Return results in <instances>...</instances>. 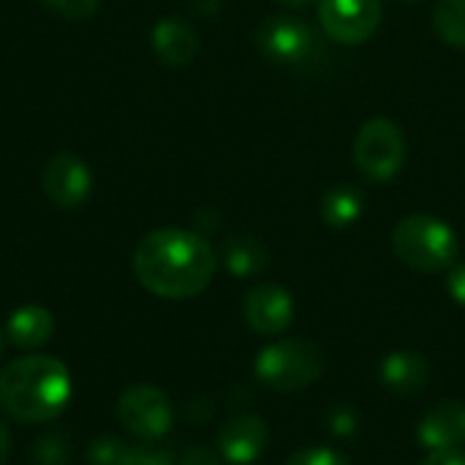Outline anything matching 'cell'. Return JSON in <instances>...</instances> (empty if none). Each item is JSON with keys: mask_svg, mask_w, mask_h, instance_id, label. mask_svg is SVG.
Listing matches in <instances>:
<instances>
[{"mask_svg": "<svg viewBox=\"0 0 465 465\" xmlns=\"http://www.w3.org/2000/svg\"><path fill=\"white\" fill-rule=\"evenodd\" d=\"M281 5H286V8H308V5H313V3H319V0H278Z\"/></svg>", "mask_w": 465, "mask_h": 465, "instance_id": "cell-29", "label": "cell"}, {"mask_svg": "<svg viewBox=\"0 0 465 465\" xmlns=\"http://www.w3.org/2000/svg\"><path fill=\"white\" fill-rule=\"evenodd\" d=\"M153 49L163 65L183 68L193 60V54L199 49V38L188 22H183L177 16H166V19L155 22V27H153Z\"/></svg>", "mask_w": 465, "mask_h": 465, "instance_id": "cell-14", "label": "cell"}, {"mask_svg": "<svg viewBox=\"0 0 465 465\" xmlns=\"http://www.w3.org/2000/svg\"><path fill=\"white\" fill-rule=\"evenodd\" d=\"M256 49L267 63L283 65V68H300L319 57V35L316 30L292 14L270 16L256 30Z\"/></svg>", "mask_w": 465, "mask_h": 465, "instance_id": "cell-6", "label": "cell"}, {"mask_svg": "<svg viewBox=\"0 0 465 465\" xmlns=\"http://www.w3.org/2000/svg\"><path fill=\"white\" fill-rule=\"evenodd\" d=\"M286 465H351V460L341 452V450H332V447H302L297 450Z\"/></svg>", "mask_w": 465, "mask_h": 465, "instance_id": "cell-19", "label": "cell"}, {"mask_svg": "<svg viewBox=\"0 0 465 465\" xmlns=\"http://www.w3.org/2000/svg\"><path fill=\"white\" fill-rule=\"evenodd\" d=\"M41 188L52 204L74 210L87 202L93 191V172L74 153H54L41 172Z\"/></svg>", "mask_w": 465, "mask_h": 465, "instance_id": "cell-9", "label": "cell"}, {"mask_svg": "<svg viewBox=\"0 0 465 465\" xmlns=\"http://www.w3.org/2000/svg\"><path fill=\"white\" fill-rule=\"evenodd\" d=\"M128 465H174L166 452H147V450H131Z\"/></svg>", "mask_w": 465, "mask_h": 465, "instance_id": "cell-25", "label": "cell"}, {"mask_svg": "<svg viewBox=\"0 0 465 465\" xmlns=\"http://www.w3.org/2000/svg\"><path fill=\"white\" fill-rule=\"evenodd\" d=\"M379 379L395 395H417L420 390H425L430 379V365L422 354L401 349L381 360Z\"/></svg>", "mask_w": 465, "mask_h": 465, "instance_id": "cell-13", "label": "cell"}, {"mask_svg": "<svg viewBox=\"0 0 465 465\" xmlns=\"http://www.w3.org/2000/svg\"><path fill=\"white\" fill-rule=\"evenodd\" d=\"M354 163L373 183L392 180L406 163L403 128L387 117L368 120L354 139Z\"/></svg>", "mask_w": 465, "mask_h": 465, "instance_id": "cell-5", "label": "cell"}, {"mask_svg": "<svg viewBox=\"0 0 465 465\" xmlns=\"http://www.w3.org/2000/svg\"><path fill=\"white\" fill-rule=\"evenodd\" d=\"M362 193L351 185L330 188L322 196V221L332 229H346L360 221L362 215Z\"/></svg>", "mask_w": 465, "mask_h": 465, "instance_id": "cell-17", "label": "cell"}, {"mask_svg": "<svg viewBox=\"0 0 465 465\" xmlns=\"http://www.w3.org/2000/svg\"><path fill=\"white\" fill-rule=\"evenodd\" d=\"M71 401L68 368L46 354H30L0 371V409L25 425L49 422Z\"/></svg>", "mask_w": 465, "mask_h": 465, "instance_id": "cell-2", "label": "cell"}, {"mask_svg": "<svg viewBox=\"0 0 465 465\" xmlns=\"http://www.w3.org/2000/svg\"><path fill=\"white\" fill-rule=\"evenodd\" d=\"M439 38L455 49H465V0H439L433 11Z\"/></svg>", "mask_w": 465, "mask_h": 465, "instance_id": "cell-18", "label": "cell"}, {"mask_svg": "<svg viewBox=\"0 0 465 465\" xmlns=\"http://www.w3.org/2000/svg\"><path fill=\"white\" fill-rule=\"evenodd\" d=\"M218 452L226 463L253 465L270 444V428L262 417L242 414L221 425L218 430Z\"/></svg>", "mask_w": 465, "mask_h": 465, "instance_id": "cell-11", "label": "cell"}, {"mask_svg": "<svg viewBox=\"0 0 465 465\" xmlns=\"http://www.w3.org/2000/svg\"><path fill=\"white\" fill-rule=\"evenodd\" d=\"M8 455H11V433H8V428L0 422V465L8 463Z\"/></svg>", "mask_w": 465, "mask_h": 465, "instance_id": "cell-28", "label": "cell"}, {"mask_svg": "<svg viewBox=\"0 0 465 465\" xmlns=\"http://www.w3.org/2000/svg\"><path fill=\"white\" fill-rule=\"evenodd\" d=\"M223 262L229 267L232 275L237 278H251L259 275L267 262H270V251L262 240L251 237V234H234L223 242Z\"/></svg>", "mask_w": 465, "mask_h": 465, "instance_id": "cell-16", "label": "cell"}, {"mask_svg": "<svg viewBox=\"0 0 465 465\" xmlns=\"http://www.w3.org/2000/svg\"><path fill=\"white\" fill-rule=\"evenodd\" d=\"M324 33L346 46L365 44L381 25V0H319Z\"/></svg>", "mask_w": 465, "mask_h": 465, "instance_id": "cell-8", "label": "cell"}, {"mask_svg": "<svg viewBox=\"0 0 465 465\" xmlns=\"http://www.w3.org/2000/svg\"><path fill=\"white\" fill-rule=\"evenodd\" d=\"M218 270L210 242L188 229H155L134 251L136 281L155 297L191 300L202 294Z\"/></svg>", "mask_w": 465, "mask_h": 465, "instance_id": "cell-1", "label": "cell"}, {"mask_svg": "<svg viewBox=\"0 0 465 465\" xmlns=\"http://www.w3.org/2000/svg\"><path fill=\"white\" fill-rule=\"evenodd\" d=\"M242 316L256 335H283L294 322V297L278 283H262L245 294Z\"/></svg>", "mask_w": 465, "mask_h": 465, "instance_id": "cell-10", "label": "cell"}, {"mask_svg": "<svg viewBox=\"0 0 465 465\" xmlns=\"http://www.w3.org/2000/svg\"><path fill=\"white\" fill-rule=\"evenodd\" d=\"M183 465H218V458L210 452V450H202V447H193L188 455H185V460Z\"/></svg>", "mask_w": 465, "mask_h": 465, "instance_id": "cell-27", "label": "cell"}, {"mask_svg": "<svg viewBox=\"0 0 465 465\" xmlns=\"http://www.w3.org/2000/svg\"><path fill=\"white\" fill-rule=\"evenodd\" d=\"M41 3H44L46 8H52L54 14L71 19V22H84V19H90V16L98 11V5H101V0H41Z\"/></svg>", "mask_w": 465, "mask_h": 465, "instance_id": "cell-22", "label": "cell"}, {"mask_svg": "<svg viewBox=\"0 0 465 465\" xmlns=\"http://www.w3.org/2000/svg\"><path fill=\"white\" fill-rule=\"evenodd\" d=\"M117 420L131 436L142 441H155L172 430L174 411H172V401L166 398V392L150 384H136L120 395Z\"/></svg>", "mask_w": 465, "mask_h": 465, "instance_id": "cell-7", "label": "cell"}, {"mask_svg": "<svg viewBox=\"0 0 465 465\" xmlns=\"http://www.w3.org/2000/svg\"><path fill=\"white\" fill-rule=\"evenodd\" d=\"M422 465H465V452L463 450H439V452H430Z\"/></svg>", "mask_w": 465, "mask_h": 465, "instance_id": "cell-26", "label": "cell"}, {"mask_svg": "<svg viewBox=\"0 0 465 465\" xmlns=\"http://www.w3.org/2000/svg\"><path fill=\"white\" fill-rule=\"evenodd\" d=\"M447 292L458 305L465 308V262H455L447 270Z\"/></svg>", "mask_w": 465, "mask_h": 465, "instance_id": "cell-24", "label": "cell"}, {"mask_svg": "<svg viewBox=\"0 0 465 465\" xmlns=\"http://www.w3.org/2000/svg\"><path fill=\"white\" fill-rule=\"evenodd\" d=\"M5 335L16 349H41L54 335V316L44 305H22L8 316Z\"/></svg>", "mask_w": 465, "mask_h": 465, "instance_id": "cell-15", "label": "cell"}, {"mask_svg": "<svg viewBox=\"0 0 465 465\" xmlns=\"http://www.w3.org/2000/svg\"><path fill=\"white\" fill-rule=\"evenodd\" d=\"M327 428H330V433L349 439V436H354V433H357L360 420H357V414H354L351 409H346V406H335V409L330 411V417H327Z\"/></svg>", "mask_w": 465, "mask_h": 465, "instance_id": "cell-23", "label": "cell"}, {"mask_svg": "<svg viewBox=\"0 0 465 465\" xmlns=\"http://www.w3.org/2000/svg\"><path fill=\"white\" fill-rule=\"evenodd\" d=\"M327 368L324 351L302 338H281L256 354V379L275 392H300L313 387Z\"/></svg>", "mask_w": 465, "mask_h": 465, "instance_id": "cell-4", "label": "cell"}, {"mask_svg": "<svg viewBox=\"0 0 465 465\" xmlns=\"http://www.w3.org/2000/svg\"><path fill=\"white\" fill-rule=\"evenodd\" d=\"M68 444L60 436H44L33 444V463L35 465H65Z\"/></svg>", "mask_w": 465, "mask_h": 465, "instance_id": "cell-21", "label": "cell"}, {"mask_svg": "<svg viewBox=\"0 0 465 465\" xmlns=\"http://www.w3.org/2000/svg\"><path fill=\"white\" fill-rule=\"evenodd\" d=\"M0 349H3V341H0Z\"/></svg>", "mask_w": 465, "mask_h": 465, "instance_id": "cell-30", "label": "cell"}, {"mask_svg": "<svg viewBox=\"0 0 465 465\" xmlns=\"http://www.w3.org/2000/svg\"><path fill=\"white\" fill-rule=\"evenodd\" d=\"M395 256L417 272H447L460 253L458 234L450 223L430 213L406 215L392 232Z\"/></svg>", "mask_w": 465, "mask_h": 465, "instance_id": "cell-3", "label": "cell"}, {"mask_svg": "<svg viewBox=\"0 0 465 465\" xmlns=\"http://www.w3.org/2000/svg\"><path fill=\"white\" fill-rule=\"evenodd\" d=\"M131 450L120 439H98L90 450V463L93 465H128Z\"/></svg>", "mask_w": 465, "mask_h": 465, "instance_id": "cell-20", "label": "cell"}, {"mask_svg": "<svg viewBox=\"0 0 465 465\" xmlns=\"http://www.w3.org/2000/svg\"><path fill=\"white\" fill-rule=\"evenodd\" d=\"M417 439L428 452L460 450L465 444V403L441 401L417 425Z\"/></svg>", "mask_w": 465, "mask_h": 465, "instance_id": "cell-12", "label": "cell"}]
</instances>
